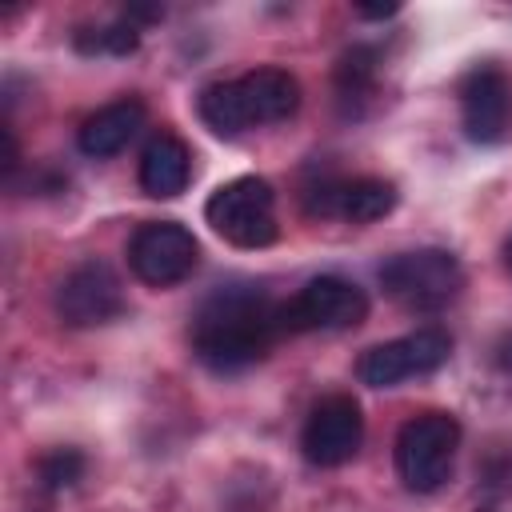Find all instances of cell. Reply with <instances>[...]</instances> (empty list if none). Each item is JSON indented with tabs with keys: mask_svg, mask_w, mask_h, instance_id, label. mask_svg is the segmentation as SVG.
Listing matches in <instances>:
<instances>
[{
	"mask_svg": "<svg viewBox=\"0 0 512 512\" xmlns=\"http://www.w3.org/2000/svg\"><path fill=\"white\" fill-rule=\"evenodd\" d=\"M376 88V52L372 48H348L336 64V100L348 116H360V104L372 100Z\"/></svg>",
	"mask_w": 512,
	"mask_h": 512,
	"instance_id": "9a60e30c",
	"label": "cell"
},
{
	"mask_svg": "<svg viewBox=\"0 0 512 512\" xmlns=\"http://www.w3.org/2000/svg\"><path fill=\"white\" fill-rule=\"evenodd\" d=\"M380 288L412 312H436L464 288V272L444 248H412L380 264Z\"/></svg>",
	"mask_w": 512,
	"mask_h": 512,
	"instance_id": "277c9868",
	"label": "cell"
},
{
	"mask_svg": "<svg viewBox=\"0 0 512 512\" xmlns=\"http://www.w3.org/2000/svg\"><path fill=\"white\" fill-rule=\"evenodd\" d=\"M500 364H504V368H508V372H512V340H508V344H504V348H500Z\"/></svg>",
	"mask_w": 512,
	"mask_h": 512,
	"instance_id": "d6986e66",
	"label": "cell"
},
{
	"mask_svg": "<svg viewBox=\"0 0 512 512\" xmlns=\"http://www.w3.org/2000/svg\"><path fill=\"white\" fill-rule=\"evenodd\" d=\"M140 124H144V104H140L136 96H124V100H112V104H104L100 112H92V116L80 124L76 144H80L84 156L104 160V156H116V152L140 132Z\"/></svg>",
	"mask_w": 512,
	"mask_h": 512,
	"instance_id": "4fadbf2b",
	"label": "cell"
},
{
	"mask_svg": "<svg viewBox=\"0 0 512 512\" xmlns=\"http://www.w3.org/2000/svg\"><path fill=\"white\" fill-rule=\"evenodd\" d=\"M360 440H364L360 404H356L348 392H332V396H324V400L308 412L300 448H304V456H308L316 468H340V464H348V460L356 456Z\"/></svg>",
	"mask_w": 512,
	"mask_h": 512,
	"instance_id": "9c48e42d",
	"label": "cell"
},
{
	"mask_svg": "<svg viewBox=\"0 0 512 512\" xmlns=\"http://www.w3.org/2000/svg\"><path fill=\"white\" fill-rule=\"evenodd\" d=\"M460 116L464 136L476 144H496L512 120V84L500 68L480 64L460 80Z\"/></svg>",
	"mask_w": 512,
	"mask_h": 512,
	"instance_id": "8fae6325",
	"label": "cell"
},
{
	"mask_svg": "<svg viewBox=\"0 0 512 512\" xmlns=\"http://www.w3.org/2000/svg\"><path fill=\"white\" fill-rule=\"evenodd\" d=\"M368 316V296L360 284L344 276H316L308 280L292 300L280 304V328L284 332H336L356 328Z\"/></svg>",
	"mask_w": 512,
	"mask_h": 512,
	"instance_id": "8992f818",
	"label": "cell"
},
{
	"mask_svg": "<svg viewBox=\"0 0 512 512\" xmlns=\"http://www.w3.org/2000/svg\"><path fill=\"white\" fill-rule=\"evenodd\" d=\"M504 264H508V268H512V236H508V240H504Z\"/></svg>",
	"mask_w": 512,
	"mask_h": 512,
	"instance_id": "ffe728a7",
	"label": "cell"
},
{
	"mask_svg": "<svg viewBox=\"0 0 512 512\" xmlns=\"http://www.w3.org/2000/svg\"><path fill=\"white\" fill-rule=\"evenodd\" d=\"M204 220L236 248H268L280 236L276 192L264 176H236L220 184L204 204Z\"/></svg>",
	"mask_w": 512,
	"mask_h": 512,
	"instance_id": "3957f363",
	"label": "cell"
},
{
	"mask_svg": "<svg viewBox=\"0 0 512 512\" xmlns=\"http://www.w3.org/2000/svg\"><path fill=\"white\" fill-rule=\"evenodd\" d=\"M56 312L72 328H96L124 312V288L104 260L72 268L56 288Z\"/></svg>",
	"mask_w": 512,
	"mask_h": 512,
	"instance_id": "30bf717a",
	"label": "cell"
},
{
	"mask_svg": "<svg viewBox=\"0 0 512 512\" xmlns=\"http://www.w3.org/2000/svg\"><path fill=\"white\" fill-rule=\"evenodd\" d=\"M84 476V456L76 448H56L40 460V484L48 492H60V488H72L76 480Z\"/></svg>",
	"mask_w": 512,
	"mask_h": 512,
	"instance_id": "e0dca14e",
	"label": "cell"
},
{
	"mask_svg": "<svg viewBox=\"0 0 512 512\" xmlns=\"http://www.w3.org/2000/svg\"><path fill=\"white\" fill-rule=\"evenodd\" d=\"M304 208H308V216H344L352 224H372L396 208V184L380 180V176L328 180L308 192Z\"/></svg>",
	"mask_w": 512,
	"mask_h": 512,
	"instance_id": "7c38bea8",
	"label": "cell"
},
{
	"mask_svg": "<svg viewBox=\"0 0 512 512\" xmlns=\"http://www.w3.org/2000/svg\"><path fill=\"white\" fill-rule=\"evenodd\" d=\"M216 136H240L256 124H280L300 108V80L284 68H256L240 80H216L196 100Z\"/></svg>",
	"mask_w": 512,
	"mask_h": 512,
	"instance_id": "7a4b0ae2",
	"label": "cell"
},
{
	"mask_svg": "<svg viewBox=\"0 0 512 512\" xmlns=\"http://www.w3.org/2000/svg\"><path fill=\"white\" fill-rule=\"evenodd\" d=\"M188 176H192V152L180 136L172 132H160L148 140L144 156H140V188L156 200H172L188 188Z\"/></svg>",
	"mask_w": 512,
	"mask_h": 512,
	"instance_id": "5bb4252c",
	"label": "cell"
},
{
	"mask_svg": "<svg viewBox=\"0 0 512 512\" xmlns=\"http://www.w3.org/2000/svg\"><path fill=\"white\" fill-rule=\"evenodd\" d=\"M460 448V424L452 412H420L396 436V472L408 492H436Z\"/></svg>",
	"mask_w": 512,
	"mask_h": 512,
	"instance_id": "5b68a950",
	"label": "cell"
},
{
	"mask_svg": "<svg viewBox=\"0 0 512 512\" xmlns=\"http://www.w3.org/2000/svg\"><path fill=\"white\" fill-rule=\"evenodd\" d=\"M76 48L84 56H128L140 48V28L128 20L104 24V28H84V32H76Z\"/></svg>",
	"mask_w": 512,
	"mask_h": 512,
	"instance_id": "2e32d148",
	"label": "cell"
},
{
	"mask_svg": "<svg viewBox=\"0 0 512 512\" xmlns=\"http://www.w3.org/2000/svg\"><path fill=\"white\" fill-rule=\"evenodd\" d=\"M128 264L144 284L168 288L192 276V268L200 264V244L176 220H148L128 240Z\"/></svg>",
	"mask_w": 512,
	"mask_h": 512,
	"instance_id": "ba28073f",
	"label": "cell"
},
{
	"mask_svg": "<svg viewBox=\"0 0 512 512\" xmlns=\"http://www.w3.org/2000/svg\"><path fill=\"white\" fill-rule=\"evenodd\" d=\"M280 304L256 284L216 288L192 316V352L212 372H244L280 336Z\"/></svg>",
	"mask_w": 512,
	"mask_h": 512,
	"instance_id": "6da1fadb",
	"label": "cell"
},
{
	"mask_svg": "<svg viewBox=\"0 0 512 512\" xmlns=\"http://www.w3.org/2000/svg\"><path fill=\"white\" fill-rule=\"evenodd\" d=\"M448 356H452V336L444 328H416L400 340L368 348L356 364V376L368 388H396L412 376L436 372L440 364H448Z\"/></svg>",
	"mask_w": 512,
	"mask_h": 512,
	"instance_id": "52a82bcc",
	"label": "cell"
},
{
	"mask_svg": "<svg viewBox=\"0 0 512 512\" xmlns=\"http://www.w3.org/2000/svg\"><path fill=\"white\" fill-rule=\"evenodd\" d=\"M356 12H360L364 20H388V16L400 12V4H356Z\"/></svg>",
	"mask_w": 512,
	"mask_h": 512,
	"instance_id": "ac0fdd59",
	"label": "cell"
}]
</instances>
